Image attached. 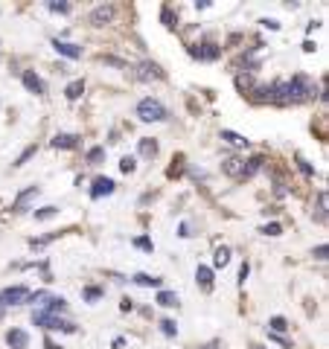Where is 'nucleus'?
Instances as JSON below:
<instances>
[{
    "label": "nucleus",
    "instance_id": "obj_1",
    "mask_svg": "<svg viewBox=\"0 0 329 349\" xmlns=\"http://www.w3.org/2000/svg\"><path fill=\"white\" fill-rule=\"evenodd\" d=\"M137 116H140L143 122H163L169 114H166V108H163V102H160V99L146 96V99H140V102H137Z\"/></svg>",
    "mask_w": 329,
    "mask_h": 349
},
{
    "label": "nucleus",
    "instance_id": "obj_2",
    "mask_svg": "<svg viewBox=\"0 0 329 349\" xmlns=\"http://www.w3.org/2000/svg\"><path fill=\"white\" fill-rule=\"evenodd\" d=\"M32 323L35 326H41V329H62V332H76V326L73 323H67V320H62L59 314H50V312H44V309H38L35 314H32Z\"/></svg>",
    "mask_w": 329,
    "mask_h": 349
},
{
    "label": "nucleus",
    "instance_id": "obj_3",
    "mask_svg": "<svg viewBox=\"0 0 329 349\" xmlns=\"http://www.w3.org/2000/svg\"><path fill=\"white\" fill-rule=\"evenodd\" d=\"M114 18H117V6H114V3H102V6H96V9L90 12V24H93V27L114 24Z\"/></svg>",
    "mask_w": 329,
    "mask_h": 349
},
{
    "label": "nucleus",
    "instance_id": "obj_4",
    "mask_svg": "<svg viewBox=\"0 0 329 349\" xmlns=\"http://www.w3.org/2000/svg\"><path fill=\"white\" fill-rule=\"evenodd\" d=\"M137 79L140 81H158V79H163V70H160L154 61H140L137 64Z\"/></svg>",
    "mask_w": 329,
    "mask_h": 349
},
{
    "label": "nucleus",
    "instance_id": "obj_5",
    "mask_svg": "<svg viewBox=\"0 0 329 349\" xmlns=\"http://www.w3.org/2000/svg\"><path fill=\"white\" fill-rule=\"evenodd\" d=\"M27 294H29V291L24 285L6 288V291L0 294V303H3V305H18V303H24V300H27Z\"/></svg>",
    "mask_w": 329,
    "mask_h": 349
},
{
    "label": "nucleus",
    "instance_id": "obj_6",
    "mask_svg": "<svg viewBox=\"0 0 329 349\" xmlns=\"http://www.w3.org/2000/svg\"><path fill=\"white\" fill-rule=\"evenodd\" d=\"M114 187H117V183L111 178H96V180H93V187H90V198L96 201V198H102V195H111Z\"/></svg>",
    "mask_w": 329,
    "mask_h": 349
},
{
    "label": "nucleus",
    "instance_id": "obj_7",
    "mask_svg": "<svg viewBox=\"0 0 329 349\" xmlns=\"http://www.w3.org/2000/svg\"><path fill=\"white\" fill-rule=\"evenodd\" d=\"M53 47H55V53L64 55V58H82V47H79V44H70V41H59V38H55Z\"/></svg>",
    "mask_w": 329,
    "mask_h": 349
},
{
    "label": "nucleus",
    "instance_id": "obj_8",
    "mask_svg": "<svg viewBox=\"0 0 329 349\" xmlns=\"http://www.w3.org/2000/svg\"><path fill=\"white\" fill-rule=\"evenodd\" d=\"M6 343H9L12 349H27L29 346V335L24 329H9L6 332Z\"/></svg>",
    "mask_w": 329,
    "mask_h": 349
},
{
    "label": "nucleus",
    "instance_id": "obj_9",
    "mask_svg": "<svg viewBox=\"0 0 329 349\" xmlns=\"http://www.w3.org/2000/svg\"><path fill=\"white\" fill-rule=\"evenodd\" d=\"M196 279H198V285H201V291H213V268H207V265H198L196 268Z\"/></svg>",
    "mask_w": 329,
    "mask_h": 349
},
{
    "label": "nucleus",
    "instance_id": "obj_10",
    "mask_svg": "<svg viewBox=\"0 0 329 349\" xmlns=\"http://www.w3.org/2000/svg\"><path fill=\"white\" fill-rule=\"evenodd\" d=\"M242 169H245V160H239V157H224L222 160V172L230 178H242Z\"/></svg>",
    "mask_w": 329,
    "mask_h": 349
},
{
    "label": "nucleus",
    "instance_id": "obj_11",
    "mask_svg": "<svg viewBox=\"0 0 329 349\" xmlns=\"http://www.w3.org/2000/svg\"><path fill=\"white\" fill-rule=\"evenodd\" d=\"M21 81H24V88L32 90V93H44V81L38 79L32 70H24V73H21Z\"/></svg>",
    "mask_w": 329,
    "mask_h": 349
},
{
    "label": "nucleus",
    "instance_id": "obj_12",
    "mask_svg": "<svg viewBox=\"0 0 329 349\" xmlns=\"http://www.w3.org/2000/svg\"><path fill=\"white\" fill-rule=\"evenodd\" d=\"M79 134H55L53 137V149H79Z\"/></svg>",
    "mask_w": 329,
    "mask_h": 349
},
{
    "label": "nucleus",
    "instance_id": "obj_13",
    "mask_svg": "<svg viewBox=\"0 0 329 349\" xmlns=\"http://www.w3.org/2000/svg\"><path fill=\"white\" fill-rule=\"evenodd\" d=\"M35 195H38V187H27L18 198H15V201H12V210H15V213H21V210H24V207H27Z\"/></svg>",
    "mask_w": 329,
    "mask_h": 349
},
{
    "label": "nucleus",
    "instance_id": "obj_14",
    "mask_svg": "<svg viewBox=\"0 0 329 349\" xmlns=\"http://www.w3.org/2000/svg\"><path fill=\"white\" fill-rule=\"evenodd\" d=\"M189 53L196 55V58H204V61H213V58H219L222 55V50L216 44H204V47H198V50H189Z\"/></svg>",
    "mask_w": 329,
    "mask_h": 349
},
{
    "label": "nucleus",
    "instance_id": "obj_15",
    "mask_svg": "<svg viewBox=\"0 0 329 349\" xmlns=\"http://www.w3.org/2000/svg\"><path fill=\"white\" fill-rule=\"evenodd\" d=\"M227 262H230V248H227V244H219L216 253H213V268H224Z\"/></svg>",
    "mask_w": 329,
    "mask_h": 349
},
{
    "label": "nucleus",
    "instance_id": "obj_16",
    "mask_svg": "<svg viewBox=\"0 0 329 349\" xmlns=\"http://www.w3.org/2000/svg\"><path fill=\"white\" fill-rule=\"evenodd\" d=\"M82 93H85V81H82V79L70 81V85H67V88H64V96L70 99V102H76V99H79Z\"/></svg>",
    "mask_w": 329,
    "mask_h": 349
},
{
    "label": "nucleus",
    "instance_id": "obj_17",
    "mask_svg": "<svg viewBox=\"0 0 329 349\" xmlns=\"http://www.w3.org/2000/svg\"><path fill=\"white\" fill-rule=\"evenodd\" d=\"M222 140H227V143H230V146H236V149H245V146L250 143L248 137L236 134V131H227V128H224V131H222Z\"/></svg>",
    "mask_w": 329,
    "mask_h": 349
},
{
    "label": "nucleus",
    "instance_id": "obj_18",
    "mask_svg": "<svg viewBox=\"0 0 329 349\" xmlns=\"http://www.w3.org/2000/svg\"><path fill=\"white\" fill-rule=\"evenodd\" d=\"M134 282L143 288H160L163 285V279L160 277H149V274H134Z\"/></svg>",
    "mask_w": 329,
    "mask_h": 349
},
{
    "label": "nucleus",
    "instance_id": "obj_19",
    "mask_svg": "<svg viewBox=\"0 0 329 349\" xmlns=\"http://www.w3.org/2000/svg\"><path fill=\"white\" fill-rule=\"evenodd\" d=\"M67 309V303H64L62 297H47V303H44V312H50V314H59V312H64Z\"/></svg>",
    "mask_w": 329,
    "mask_h": 349
},
{
    "label": "nucleus",
    "instance_id": "obj_20",
    "mask_svg": "<svg viewBox=\"0 0 329 349\" xmlns=\"http://www.w3.org/2000/svg\"><path fill=\"white\" fill-rule=\"evenodd\" d=\"M154 154H158V143H154V140H149V137H143L140 140V157H154Z\"/></svg>",
    "mask_w": 329,
    "mask_h": 349
},
{
    "label": "nucleus",
    "instance_id": "obj_21",
    "mask_svg": "<svg viewBox=\"0 0 329 349\" xmlns=\"http://www.w3.org/2000/svg\"><path fill=\"white\" fill-rule=\"evenodd\" d=\"M158 305H163V309L178 305V294L175 291H158Z\"/></svg>",
    "mask_w": 329,
    "mask_h": 349
},
{
    "label": "nucleus",
    "instance_id": "obj_22",
    "mask_svg": "<svg viewBox=\"0 0 329 349\" xmlns=\"http://www.w3.org/2000/svg\"><path fill=\"white\" fill-rule=\"evenodd\" d=\"M262 169V157H250L248 160V166H245V169H242V178H254V175H257V172Z\"/></svg>",
    "mask_w": 329,
    "mask_h": 349
},
{
    "label": "nucleus",
    "instance_id": "obj_23",
    "mask_svg": "<svg viewBox=\"0 0 329 349\" xmlns=\"http://www.w3.org/2000/svg\"><path fill=\"white\" fill-rule=\"evenodd\" d=\"M160 332H163L166 338H175V335H178V323L166 317V320H160Z\"/></svg>",
    "mask_w": 329,
    "mask_h": 349
},
{
    "label": "nucleus",
    "instance_id": "obj_24",
    "mask_svg": "<svg viewBox=\"0 0 329 349\" xmlns=\"http://www.w3.org/2000/svg\"><path fill=\"white\" fill-rule=\"evenodd\" d=\"M59 215V207H41L35 213V221H47V218H55Z\"/></svg>",
    "mask_w": 329,
    "mask_h": 349
},
{
    "label": "nucleus",
    "instance_id": "obj_25",
    "mask_svg": "<svg viewBox=\"0 0 329 349\" xmlns=\"http://www.w3.org/2000/svg\"><path fill=\"white\" fill-rule=\"evenodd\" d=\"M326 221V192H318V224Z\"/></svg>",
    "mask_w": 329,
    "mask_h": 349
},
{
    "label": "nucleus",
    "instance_id": "obj_26",
    "mask_svg": "<svg viewBox=\"0 0 329 349\" xmlns=\"http://www.w3.org/2000/svg\"><path fill=\"white\" fill-rule=\"evenodd\" d=\"M268 326H271V332H274V335H280V332H285V329H288V323H285V317H280V314H277V317H271V320H268Z\"/></svg>",
    "mask_w": 329,
    "mask_h": 349
},
{
    "label": "nucleus",
    "instance_id": "obj_27",
    "mask_svg": "<svg viewBox=\"0 0 329 349\" xmlns=\"http://www.w3.org/2000/svg\"><path fill=\"white\" fill-rule=\"evenodd\" d=\"M120 169H123L125 175H131V172L137 169V157H131V154H125L123 160H120Z\"/></svg>",
    "mask_w": 329,
    "mask_h": 349
},
{
    "label": "nucleus",
    "instance_id": "obj_28",
    "mask_svg": "<svg viewBox=\"0 0 329 349\" xmlns=\"http://www.w3.org/2000/svg\"><path fill=\"white\" fill-rule=\"evenodd\" d=\"M59 236V233H50V236H41V239H29V248H44V244H50Z\"/></svg>",
    "mask_w": 329,
    "mask_h": 349
},
{
    "label": "nucleus",
    "instance_id": "obj_29",
    "mask_svg": "<svg viewBox=\"0 0 329 349\" xmlns=\"http://www.w3.org/2000/svg\"><path fill=\"white\" fill-rule=\"evenodd\" d=\"M134 244H137V248H140V251H154V244L149 242V239H146V236H140V239H134Z\"/></svg>",
    "mask_w": 329,
    "mask_h": 349
},
{
    "label": "nucleus",
    "instance_id": "obj_30",
    "mask_svg": "<svg viewBox=\"0 0 329 349\" xmlns=\"http://www.w3.org/2000/svg\"><path fill=\"white\" fill-rule=\"evenodd\" d=\"M35 152H38L35 146H29L27 152H24V154H21V157H18V160H15V166H24V163H27V160H29V157H32V154H35Z\"/></svg>",
    "mask_w": 329,
    "mask_h": 349
},
{
    "label": "nucleus",
    "instance_id": "obj_31",
    "mask_svg": "<svg viewBox=\"0 0 329 349\" xmlns=\"http://www.w3.org/2000/svg\"><path fill=\"white\" fill-rule=\"evenodd\" d=\"M102 154H105V149H102V146H96V149H90V152H88V160L96 163V160H102Z\"/></svg>",
    "mask_w": 329,
    "mask_h": 349
},
{
    "label": "nucleus",
    "instance_id": "obj_32",
    "mask_svg": "<svg viewBox=\"0 0 329 349\" xmlns=\"http://www.w3.org/2000/svg\"><path fill=\"white\" fill-rule=\"evenodd\" d=\"M99 297H102V288H96V285L85 288V300H99Z\"/></svg>",
    "mask_w": 329,
    "mask_h": 349
},
{
    "label": "nucleus",
    "instance_id": "obj_33",
    "mask_svg": "<svg viewBox=\"0 0 329 349\" xmlns=\"http://www.w3.org/2000/svg\"><path fill=\"white\" fill-rule=\"evenodd\" d=\"M262 233H265V236H280V233H283V227H280V224H265V227H262Z\"/></svg>",
    "mask_w": 329,
    "mask_h": 349
},
{
    "label": "nucleus",
    "instance_id": "obj_34",
    "mask_svg": "<svg viewBox=\"0 0 329 349\" xmlns=\"http://www.w3.org/2000/svg\"><path fill=\"white\" fill-rule=\"evenodd\" d=\"M47 6H50V12H59V15H67V12H70L67 3H47Z\"/></svg>",
    "mask_w": 329,
    "mask_h": 349
},
{
    "label": "nucleus",
    "instance_id": "obj_35",
    "mask_svg": "<svg viewBox=\"0 0 329 349\" xmlns=\"http://www.w3.org/2000/svg\"><path fill=\"white\" fill-rule=\"evenodd\" d=\"M248 274H250V265H248V262H242V268H239V285H245Z\"/></svg>",
    "mask_w": 329,
    "mask_h": 349
},
{
    "label": "nucleus",
    "instance_id": "obj_36",
    "mask_svg": "<svg viewBox=\"0 0 329 349\" xmlns=\"http://www.w3.org/2000/svg\"><path fill=\"white\" fill-rule=\"evenodd\" d=\"M297 166H300V172H303V175H309V178L315 175V169H312V166H309L306 160H303V157H297Z\"/></svg>",
    "mask_w": 329,
    "mask_h": 349
},
{
    "label": "nucleus",
    "instance_id": "obj_37",
    "mask_svg": "<svg viewBox=\"0 0 329 349\" xmlns=\"http://www.w3.org/2000/svg\"><path fill=\"white\" fill-rule=\"evenodd\" d=\"M102 61H105V64H111V67H128L125 61H120V58H114V55H105Z\"/></svg>",
    "mask_w": 329,
    "mask_h": 349
},
{
    "label": "nucleus",
    "instance_id": "obj_38",
    "mask_svg": "<svg viewBox=\"0 0 329 349\" xmlns=\"http://www.w3.org/2000/svg\"><path fill=\"white\" fill-rule=\"evenodd\" d=\"M312 256H315V259H326V244H318V248L312 251Z\"/></svg>",
    "mask_w": 329,
    "mask_h": 349
},
{
    "label": "nucleus",
    "instance_id": "obj_39",
    "mask_svg": "<svg viewBox=\"0 0 329 349\" xmlns=\"http://www.w3.org/2000/svg\"><path fill=\"white\" fill-rule=\"evenodd\" d=\"M259 24H262V27H265V29H280V24H277L274 18H262V20H259Z\"/></svg>",
    "mask_w": 329,
    "mask_h": 349
},
{
    "label": "nucleus",
    "instance_id": "obj_40",
    "mask_svg": "<svg viewBox=\"0 0 329 349\" xmlns=\"http://www.w3.org/2000/svg\"><path fill=\"white\" fill-rule=\"evenodd\" d=\"M315 50H318L315 41H303V53H315Z\"/></svg>",
    "mask_w": 329,
    "mask_h": 349
},
{
    "label": "nucleus",
    "instance_id": "obj_41",
    "mask_svg": "<svg viewBox=\"0 0 329 349\" xmlns=\"http://www.w3.org/2000/svg\"><path fill=\"white\" fill-rule=\"evenodd\" d=\"M120 309H123V312H131V309H134V303H131V300H128V297H125L123 303H120Z\"/></svg>",
    "mask_w": 329,
    "mask_h": 349
},
{
    "label": "nucleus",
    "instance_id": "obj_42",
    "mask_svg": "<svg viewBox=\"0 0 329 349\" xmlns=\"http://www.w3.org/2000/svg\"><path fill=\"white\" fill-rule=\"evenodd\" d=\"M44 346H47V349H62V346H55V343H53V340H47V343H44Z\"/></svg>",
    "mask_w": 329,
    "mask_h": 349
},
{
    "label": "nucleus",
    "instance_id": "obj_43",
    "mask_svg": "<svg viewBox=\"0 0 329 349\" xmlns=\"http://www.w3.org/2000/svg\"><path fill=\"white\" fill-rule=\"evenodd\" d=\"M3 309H6V305H3V303H0V317H3Z\"/></svg>",
    "mask_w": 329,
    "mask_h": 349
},
{
    "label": "nucleus",
    "instance_id": "obj_44",
    "mask_svg": "<svg viewBox=\"0 0 329 349\" xmlns=\"http://www.w3.org/2000/svg\"><path fill=\"white\" fill-rule=\"evenodd\" d=\"M250 349H262V346H250Z\"/></svg>",
    "mask_w": 329,
    "mask_h": 349
}]
</instances>
